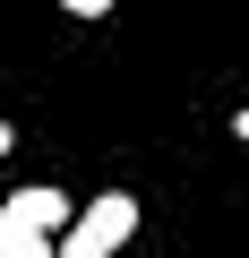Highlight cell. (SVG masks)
I'll list each match as a JSON object with an SVG mask.
<instances>
[{
	"mask_svg": "<svg viewBox=\"0 0 249 258\" xmlns=\"http://www.w3.org/2000/svg\"><path fill=\"white\" fill-rule=\"evenodd\" d=\"M129 232H138V198H129V189H103V198H86V207L60 224V258H120Z\"/></svg>",
	"mask_w": 249,
	"mask_h": 258,
	"instance_id": "cell-1",
	"label": "cell"
},
{
	"mask_svg": "<svg viewBox=\"0 0 249 258\" xmlns=\"http://www.w3.org/2000/svg\"><path fill=\"white\" fill-rule=\"evenodd\" d=\"M9 155H18V129H9V120H0V164H9Z\"/></svg>",
	"mask_w": 249,
	"mask_h": 258,
	"instance_id": "cell-4",
	"label": "cell"
},
{
	"mask_svg": "<svg viewBox=\"0 0 249 258\" xmlns=\"http://www.w3.org/2000/svg\"><path fill=\"white\" fill-rule=\"evenodd\" d=\"M69 215H77V207H69V189H52V181H26V189L0 198V232H52V241H60Z\"/></svg>",
	"mask_w": 249,
	"mask_h": 258,
	"instance_id": "cell-2",
	"label": "cell"
},
{
	"mask_svg": "<svg viewBox=\"0 0 249 258\" xmlns=\"http://www.w3.org/2000/svg\"><path fill=\"white\" fill-rule=\"evenodd\" d=\"M232 138H240V147H249V103H240V112H232Z\"/></svg>",
	"mask_w": 249,
	"mask_h": 258,
	"instance_id": "cell-5",
	"label": "cell"
},
{
	"mask_svg": "<svg viewBox=\"0 0 249 258\" xmlns=\"http://www.w3.org/2000/svg\"><path fill=\"white\" fill-rule=\"evenodd\" d=\"M69 18H112V0H60Z\"/></svg>",
	"mask_w": 249,
	"mask_h": 258,
	"instance_id": "cell-3",
	"label": "cell"
}]
</instances>
